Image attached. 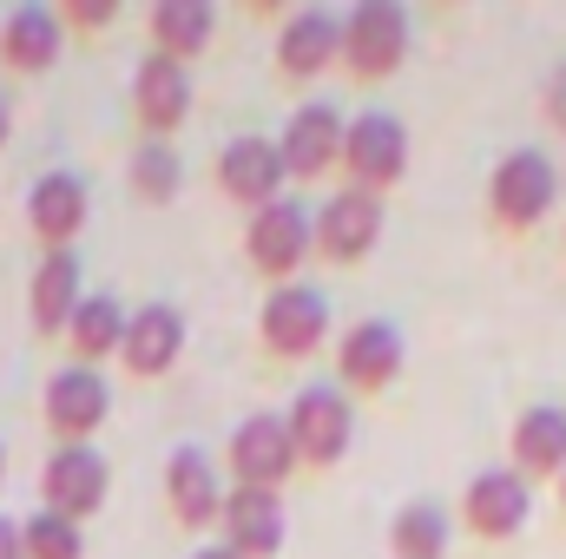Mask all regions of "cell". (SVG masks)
<instances>
[{
    "instance_id": "obj_22",
    "label": "cell",
    "mask_w": 566,
    "mask_h": 559,
    "mask_svg": "<svg viewBox=\"0 0 566 559\" xmlns=\"http://www.w3.org/2000/svg\"><path fill=\"white\" fill-rule=\"evenodd\" d=\"M178 356H185V316H178L171 303H145V309H133L119 362H126L133 376H165Z\"/></svg>"
},
{
    "instance_id": "obj_27",
    "label": "cell",
    "mask_w": 566,
    "mask_h": 559,
    "mask_svg": "<svg viewBox=\"0 0 566 559\" xmlns=\"http://www.w3.org/2000/svg\"><path fill=\"white\" fill-rule=\"evenodd\" d=\"M133 191L151 198V204H171L178 191H185V165H178V151L165 139H145L133 151Z\"/></svg>"
},
{
    "instance_id": "obj_2",
    "label": "cell",
    "mask_w": 566,
    "mask_h": 559,
    "mask_svg": "<svg viewBox=\"0 0 566 559\" xmlns=\"http://www.w3.org/2000/svg\"><path fill=\"white\" fill-rule=\"evenodd\" d=\"M409 60V7L402 0H356L343 13V66L356 80H389Z\"/></svg>"
},
{
    "instance_id": "obj_32",
    "label": "cell",
    "mask_w": 566,
    "mask_h": 559,
    "mask_svg": "<svg viewBox=\"0 0 566 559\" xmlns=\"http://www.w3.org/2000/svg\"><path fill=\"white\" fill-rule=\"evenodd\" d=\"M191 559H238V553H231V547L218 540V547H198V553H191Z\"/></svg>"
},
{
    "instance_id": "obj_28",
    "label": "cell",
    "mask_w": 566,
    "mask_h": 559,
    "mask_svg": "<svg viewBox=\"0 0 566 559\" xmlns=\"http://www.w3.org/2000/svg\"><path fill=\"white\" fill-rule=\"evenodd\" d=\"M20 540H27V559H86V534H80V520H66V514H33V520H20Z\"/></svg>"
},
{
    "instance_id": "obj_9",
    "label": "cell",
    "mask_w": 566,
    "mask_h": 559,
    "mask_svg": "<svg viewBox=\"0 0 566 559\" xmlns=\"http://www.w3.org/2000/svg\"><path fill=\"white\" fill-rule=\"evenodd\" d=\"M310 244H316L310 204H296V198H277V204L251 211V231H244V257H251L264 277L290 283V277H296V264L310 257Z\"/></svg>"
},
{
    "instance_id": "obj_12",
    "label": "cell",
    "mask_w": 566,
    "mask_h": 559,
    "mask_svg": "<svg viewBox=\"0 0 566 559\" xmlns=\"http://www.w3.org/2000/svg\"><path fill=\"white\" fill-rule=\"evenodd\" d=\"M113 415V389H106V376L99 369H60L53 382H46V428L60 434V447H73V441H86V434H99Z\"/></svg>"
},
{
    "instance_id": "obj_18",
    "label": "cell",
    "mask_w": 566,
    "mask_h": 559,
    "mask_svg": "<svg viewBox=\"0 0 566 559\" xmlns=\"http://www.w3.org/2000/svg\"><path fill=\"white\" fill-rule=\"evenodd\" d=\"M133 106H139V126L151 139L178 133L185 113H191V66H178L165 53H145L139 73H133Z\"/></svg>"
},
{
    "instance_id": "obj_24",
    "label": "cell",
    "mask_w": 566,
    "mask_h": 559,
    "mask_svg": "<svg viewBox=\"0 0 566 559\" xmlns=\"http://www.w3.org/2000/svg\"><path fill=\"white\" fill-rule=\"evenodd\" d=\"M211 33H218L211 0H158V7H151V46H158L165 60H178V66H191V60L211 46Z\"/></svg>"
},
{
    "instance_id": "obj_26",
    "label": "cell",
    "mask_w": 566,
    "mask_h": 559,
    "mask_svg": "<svg viewBox=\"0 0 566 559\" xmlns=\"http://www.w3.org/2000/svg\"><path fill=\"white\" fill-rule=\"evenodd\" d=\"M126 309H119V296H86L80 303V316H73V329H66V342H73V356L80 362H106V356H119L126 349Z\"/></svg>"
},
{
    "instance_id": "obj_6",
    "label": "cell",
    "mask_w": 566,
    "mask_h": 559,
    "mask_svg": "<svg viewBox=\"0 0 566 559\" xmlns=\"http://www.w3.org/2000/svg\"><path fill=\"white\" fill-rule=\"evenodd\" d=\"M113 494V467L93 441H73V447H53L46 467H40V507L46 514H66V520H86L99 514Z\"/></svg>"
},
{
    "instance_id": "obj_17",
    "label": "cell",
    "mask_w": 566,
    "mask_h": 559,
    "mask_svg": "<svg viewBox=\"0 0 566 559\" xmlns=\"http://www.w3.org/2000/svg\"><path fill=\"white\" fill-rule=\"evenodd\" d=\"M507 467L527 481H560L566 474V409L560 402H534L507 428Z\"/></svg>"
},
{
    "instance_id": "obj_8",
    "label": "cell",
    "mask_w": 566,
    "mask_h": 559,
    "mask_svg": "<svg viewBox=\"0 0 566 559\" xmlns=\"http://www.w3.org/2000/svg\"><path fill=\"white\" fill-rule=\"evenodd\" d=\"M402 362H409L402 329L369 316V323H356V329L336 342V389H349V395H382V389L402 376Z\"/></svg>"
},
{
    "instance_id": "obj_35",
    "label": "cell",
    "mask_w": 566,
    "mask_h": 559,
    "mask_svg": "<svg viewBox=\"0 0 566 559\" xmlns=\"http://www.w3.org/2000/svg\"><path fill=\"white\" fill-rule=\"evenodd\" d=\"M0 474H7V447H0Z\"/></svg>"
},
{
    "instance_id": "obj_25",
    "label": "cell",
    "mask_w": 566,
    "mask_h": 559,
    "mask_svg": "<svg viewBox=\"0 0 566 559\" xmlns=\"http://www.w3.org/2000/svg\"><path fill=\"white\" fill-rule=\"evenodd\" d=\"M448 547H454V520L434 500H409L389 520V553L396 559H448Z\"/></svg>"
},
{
    "instance_id": "obj_20",
    "label": "cell",
    "mask_w": 566,
    "mask_h": 559,
    "mask_svg": "<svg viewBox=\"0 0 566 559\" xmlns=\"http://www.w3.org/2000/svg\"><path fill=\"white\" fill-rule=\"evenodd\" d=\"M86 178L80 171H46L33 191H27V224L46 251H66L80 231H86Z\"/></svg>"
},
{
    "instance_id": "obj_15",
    "label": "cell",
    "mask_w": 566,
    "mask_h": 559,
    "mask_svg": "<svg viewBox=\"0 0 566 559\" xmlns=\"http://www.w3.org/2000/svg\"><path fill=\"white\" fill-rule=\"evenodd\" d=\"M218 527H224V547L238 559H277L283 553V494L277 487H231Z\"/></svg>"
},
{
    "instance_id": "obj_11",
    "label": "cell",
    "mask_w": 566,
    "mask_h": 559,
    "mask_svg": "<svg viewBox=\"0 0 566 559\" xmlns=\"http://www.w3.org/2000/svg\"><path fill=\"white\" fill-rule=\"evenodd\" d=\"M343 133H349V119H343L336 106H323V99L296 106L277 133L283 171H290V178H323V171H336V165H343Z\"/></svg>"
},
{
    "instance_id": "obj_5",
    "label": "cell",
    "mask_w": 566,
    "mask_h": 559,
    "mask_svg": "<svg viewBox=\"0 0 566 559\" xmlns=\"http://www.w3.org/2000/svg\"><path fill=\"white\" fill-rule=\"evenodd\" d=\"M343 171H349L356 191H376V198L389 184H402V171H409V126L396 113H356L349 133H343Z\"/></svg>"
},
{
    "instance_id": "obj_19",
    "label": "cell",
    "mask_w": 566,
    "mask_h": 559,
    "mask_svg": "<svg viewBox=\"0 0 566 559\" xmlns=\"http://www.w3.org/2000/svg\"><path fill=\"white\" fill-rule=\"evenodd\" d=\"M343 60V13L329 7H296L277 33V66L290 80H316L323 66Z\"/></svg>"
},
{
    "instance_id": "obj_29",
    "label": "cell",
    "mask_w": 566,
    "mask_h": 559,
    "mask_svg": "<svg viewBox=\"0 0 566 559\" xmlns=\"http://www.w3.org/2000/svg\"><path fill=\"white\" fill-rule=\"evenodd\" d=\"M113 13H119L113 0H66V13H60V20H73V27H106Z\"/></svg>"
},
{
    "instance_id": "obj_34",
    "label": "cell",
    "mask_w": 566,
    "mask_h": 559,
    "mask_svg": "<svg viewBox=\"0 0 566 559\" xmlns=\"http://www.w3.org/2000/svg\"><path fill=\"white\" fill-rule=\"evenodd\" d=\"M554 487H560V514H566V474H560V481H554Z\"/></svg>"
},
{
    "instance_id": "obj_31",
    "label": "cell",
    "mask_w": 566,
    "mask_h": 559,
    "mask_svg": "<svg viewBox=\"0 0 566 559\" xmlns=\"http://www.w3.org/2000/svg\"><path fill=\"white\" fill-rule=\"evenodd\" d=\"M0 559H27V540H20V520H0Z\"/></svg>"
},
{
    "instance_id": "obj_30",
    "label": "cell",
    "mask_w": 566,
    "mask_h": 559,
    "mask_svg": "<svg viewBox=\"0 0 566 559\" xmlns=\"http://www.w3.org/2000/svg\"><path fill=\"white\" fill-rule=\"evenodd\" d=\"M547 119H554V126L566 133V66L554 73V80H547Z\"/></svg>"
},
{
    "instance_id": "obj_21",
    "label": "cell",
    "mask_w": 566,
    "mask_h": 559,
    "mask_svg": "<svg viewBox=\"0 0 566 559\" xmlns=\"http://www.w3.org/2000/svg\"><path fill=\"white\" fill-rule=\"evenodd\" d=\"M80 303H86V289H80V257H73V251H46L40 271H33V283H27V316H33V329H40V336L73 329Z\"/></svg>"
},
{
    "instance_id": "obj_7",
    "label": "cell",
    "mask_w": 566,
    "mask_h": 559,
    "mask_svg": "<svg viewBox=\"0 0 566 559\" xmlns=\"http://www.w3.org/2000/svg\"><path fill=\"white\" fill-rule=\"evenodd\" d=\"M258 336H264V349L283 356V362L316 356L323 336H329V303H323V289H310V283H277V289L264 296V309H258Z\"/></svg>"
},
{
    "instance_id": "obj_13",
    "label": "cell",
    "mask_w": 566,
    "mask_h": 559,
    "mask_svg": "<svg viewBox=\"0 0 566 559\" xmlns=\"http://www.w3.org/2000/svg\"><path fill=\"white\" fill-rule=\"evenodd\" d=\"M224 474L211 467V454L205 447H171V461H165V500H171V514H178V527H218L224 520Z\"/></svg>"
},
{
    "instance_id": "obj_33",
    "label": "cell",
    "mask_w": 566,
    "mask_h": 559,
    "mask_svg": "<svg viewBox=\"0 0 566 559\" xmlns=\"http://www.w3.org/2000/svg\"><path fill=\"white\" fill-rule=\"evenodd\" d=\"M7 133H13V113H7V99H0V145H7Z\"/></svg>"
},
{
    "instance_id": "obj_1",
    "label": "cell",
    "mask_w": 566,
    "mask_h": 559,
    "mask_svg": "<svg viewBox=\"0 0 566 559\" xmlns=\"http://www.w3.org/2000/svg\"><path fill=\"white\" fill-rule=\"evenodd\" d=\"M560 204V165L534 145H514L494 171H488V218L507 238H527L547 224V211Z\"/></svg>"
},
{
    "instance_id": "obj_16",
    "label": "cell",
    "mask_w": 566,
    "mask_h": 559,
    "mask_svg": "<svg viewBox=\"0 0 566 559\" xmlns=\"http://www.w3.org/2000/svg\"><path fill=\"white\" fill-rule=\"evenodd\" d=\"M231 474L238 487H283L296 474V441L283 415H251L231 434Z\"/></svg>"
},
{
    "instance_id": "obj_10",
    "label": "cell",
    "mask_w": 566,
    "mask_h": 559,
    "mask_svg": "<svg viewBox=\"0 0 566 559\" xmlns=\"http://www.w3.org/2000/svg\"><path fill=\"white\" fill-rule=\"evenodd\" d=\"M382 224H389L382 198H376V191L343 184V191L316 211V251H323L329 264H363V257L382 244Z\"/></svg>"
},
{
    "instance_id": "obj_14",
    "label": "cell",
    "mask_w": 566,
    "mask_h": 559,
    "mask_svg": "<svg viewBox=\"0 0 566 559\" xmlns=\"http://www.w3.org/2000/svg\"><path fill=\"white\" fill-rule=\"evenodd\" d=\"M218 184H224V198H238V204H251V211L277 204L283 184H290L277 139H258V133L231 139L224 151H218Z\"/></svg>"
},
{
    "instance_id": "obj_4",
    "label": "cell",
    "mask_w": 566,
    "mask_h": 559,
    "mask_svg": "<svg viewBox=\"0 0 566 559\" xmlns=\"http://www.w3.org/2000/svg\"><path fill=\"white\" fill-rule=\"evenodd\" d=\"M527 520H534V481H527V474H514V467H481V474L468 481V494H461V527H468L474 540L507 547V540L527 534Z\"/></svg>"
},
{
    "instance_id": "obj_23",
    "label": "cell",
    "mask_w": 566,
    "mask_h": 559,
    "mask_svg": "<svg viewBox=\"0 0 566 559\" xmlns=\"http://www.w3.org/2000/svg\"><path fill=\"white\" fill-rule=\"evenodd\" d=\"M60 46H66V20L53 7H13L0 20V60L13 73H46L60 60Z\"/></svg>"
},
{
    "instance_id": "obj_3",
    "label": "cell",
    "mask_w": 566,
    "mask_h": 559,
    "mask_svg": "<svg viewBox=\"0 0 566 559\" xmlns=\"http://www.w3.org/2000/svg\"><path fill=\"white\" fill-rule=\"evenodd\" d=\"M283 421H290L296 461H310V467H336L356 447V409H349V389H336V382H303Z\"/></svg>"
}]
</instances>
